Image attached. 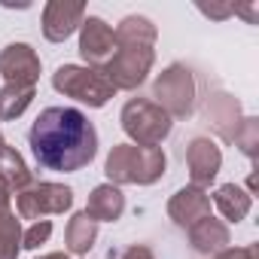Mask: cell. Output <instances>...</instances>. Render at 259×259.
Instances as JSON below:
<instances>
[{
  "label": "cell",
  "instance_id": "5b68a950",
  "mask_svg": "<svg viewBox=\"0 0 259 259\" xmlns=\"http://www.w3.org/2000/svg\"><path fill=\"white\" fill-rule=\"evenodd\" d=\"M52 85H55V92H61L67 98H76L79 104H89L95 110L104 107L116 95V89L110 85V79L101 70L79 67V64H61L52 73Z\"/></svg>",
  "mask_w": 259,
  "mask_h": 259
},
{
  "label": "cell",
  "instance_id": "4fadbf2b",
  "mask_svg": "<svg viewBox=\"0 0 259 259\" xmlns=\"http://www.w3.org/2000/svg\"><path fill=\"white\" fill-rule=\"evenodd\" d=\"M85 213H89L95 223H116V220L125 213V195L119 192V186L101 183V186L92 189L89 204H85Z\"/></svg>",
  "mask_w": 259,
  "mask_h": 259
},
{
  "label": "cell",
  "instance_id": "44dd1931",
  "mask_svg": "<svg viewBox=\"0 0 259 259\" xmlns=\"http://www.w3.org/2000/svg\"><path fill=\"white\" fill-rule=\"evenodd\" d=\"M232 141H235V147H238L247 159H253V156H256V147H259V119L244 116Z\"/></svg>",
  "mask_w": 259,
  "mask_h": 259
},
{
  "label": "cell",
  "instance_id": "5bb4252c",
  "mask_svg": "<svg viewBox=\"0 0 259 259\" xmlns=\"http://www.w3.org/2000/svg\"><path fill=\"white\" fill-rule=\"evenodd\" d=\"M189 241H192V247L198 250V253H204V256H217V253H223L226 247H229V226L223 223V220H213V217H204V220H198L195 226H189Z\"/></svg>",
  "mask_w": 259,
  "mask_h": 259
},
{
  "label": "cell",
  "instance_id": "7a4b0ae2",
  "mask_svg": "<svg viewBox=\"0 0 259 259\" xmlns=\"http://www.w3.org/2000/svg\"><path fill=\"white\" fill-rule=\"evenodd\" d=\"M113 34H116V46L119 49H116V55L110 58V64L101 73L110 79V85L116 92L119 89L132 92L153 70V61H156V49L153 46H156L159 31L144 16H128V19H122V25Z\"/></svg>",
  "mask_w": 259,
  "mask_h": 259
},
{
  "label": "cell",
  "instance_id": "cb8c5ba5",
  "mask_svg": "<svg viewBox=\"0 0 259 259\" xmlns=\"http://www.w3.org/2000/svg\"><path fill=\"white\" fill-rule=\"evenodd\" d=\"M119 259H156L153 256V250L150 247H144V244H135V247H128Z\"/></svg>",
  "mask_w": 259,
  "mask_h": 259
},
{
  "label": "cell",
  "instance_id": "e0dca14e",
  "mask_svg": "<svg viewBox=\"0 0 259 259\" xmlns=\"http://www.w3.org/2000/svg\"><path fill=\"white\" fill-rule=\"evenodd\" d=\"M213 204H217V210H220L229 223H241V220L250 213L253 198H250V192H244L238 183H223V186L213 192Z\"/></svg>",
  "mask_w": 259,
  "mask_h": 259
},
{
  "label": "cell",
  "instance_id": "52a82bcc",
  "mask_svg": "<svg viewBox=\"0 0 259 259\" xmlns=\"http://www.w3.org/2000/svg\"><path fill=\"white\" fill-rule=\"evenodd\" d=\"M16 207L22 220H43L49 213H64L73 207V189L64 183H31L16 195Z\"/></svg>",
  "mask_w": 259,
  "mask_h": 259
},
{
  "label": "cell",
  "instance_id": "3957f363",
  "mask_svg": "<svg viewBox=\"0 0 259 259\" xmlns=\"http://www.w3.org/2000/svg\"><path fill=\"white\" fill-rule=\"evenodd\" d=\"M165 153L162 147H138V144H116L107 156V177L113 186H150L165 174Z\"/></svg>",
  "mask_w": 259,
  "mask_h": 259
},
{
  "label": "cell",
  "instance_id": "d6986e66",
  "mask_svg": "<svg viewBox=\"0 0 259 259\" xmlns=\"http://www.w3.org/2000/svg\"><path fill=\"white\" fill-rule=\"evenodd\" d=\"M95 238H98V223H95L85 210L73 213L70 223H67V229H64V244H67V250L76 253V256H82V253L92 250Z\"/></svg>",
  "mask_w": 259,
  "mask_h": 259
},
{
  "label": "cell",
  "instance_id": "277c9868",
  "mask_svg": "<svg viewBox=\"0 0 259 259\" xmlns=\"http://www.w3.org/2000/svg\"><path fill=\"white\" fill-rule=\"evenodd\" d=\"M122 128L138 147H159L171 135V116L150 98H132L122 107Z\"/></svg>",
  "mask_w": 259,
  "mask_h": 259
},
{
  "label": "cell",
  "instance_id": "ac0fdd59",
  "mask_svg": "<svg viewBox=\"0 0 259 259\" xmlns=\"http://www.w3.org/2000/svg\"><path fill=\"white\" fill-rule=\"evenodd\" d=\"M22 250V226L10 210V195L0 189V259H19Z\"/></svg>",
  "mask_w": 259,
  "mask_h": 259
},
{
  "label": "cell",
  "instance_id": "484cf974",
  "mask_svg": "<svg viewBox=\"0 0 259 259\" xmlns=\"http://www.w3.org/2000/svg\"><path fill=\"white\" fill-rule=\"evenodd\" d=\"M7 150V141H4V135H0V153H4Z\"/></svg>",
  "mask_w": 259,
  "mask_h": 259
},
{
  "label": "cell",
  "instance_id": "8992f818",
  "mask_svg": "<svg viewBox=\"0 0 259 259\" xmlns=\"http://www.w3.org/2000/svg\"><path fill=\"white\" fill-rule=\"evenodd\" d=\"M153 98L171 119H189L195 113V79L189 67L183 64L165 67L153 82Z\"/></svg>",
  "mask_w": 259,
  "mask_h": 259
},
{
  "label": "cell",
  "instance_id": "ffe728a7",
  "mask_svg": "<svg viewBox=\"0 0 259 259\" xmlns=\"http://www.w3.org/2000/svg\"><path fill=\"white\" fill-rule=\"evenodd\" d=\"M34 101V89H16V85H4L0 89V122H13L19 119Z\"/></svg>",
  "mask_w": 259,
  "mask_h": 259
},
{
  "label": "cell",
  "instance_id": "9a60e30c",
  "mask_svg": "<svg viewBox=\"0 0 259 259\" xmlns=\"http://www.w3.org/2000/svg\"><path fill=\"white\" fill-rule=\"evenodd\" d=\"M207 119L220 132L223 141H232L235 132H238V125H241V107H238L235 98H229V95L220 92V95H213L207 101Z\"/></svg>",
  "mask_w": 259,
  "mask_h": 259
},
{
  "label": "cell",
  "instance_id": "7402d4cb",
  "mask_svg": "<svg viewBox=\"0 0 259 259\" xmlns=\"http://www.w3.org/2000/svg\"><path fill=\"white\" fill-rule=\"evenodd\" d=\"M49 235H52V223H49V220H37L28 232H22V247L37 250L40 244H46V241H49Z\"/></svg>",
  "mask_w": 259,
  "mask_h": 259
},
{
  "label": "cell",
  "instance_id": "603a6c76",
  "mask_svg": "<svg viewBox=\"0 0 259 259\" xmlns=\"http://www.w3.org/2000/svg\"><path fill=\"white\" fill-rule=\"evenodd\" d=\"M213 259H256V247H226L223 253H217Z\"/></svg>",
  "mask_w": 259,
  "mask_h": 259
},
{
  "label": "cell",
  "instance_id": "d4e9b609",
  "mask_svg": "<svg viewBox=\"0 0 259 259\" xmlns=\"http://www.w3.org/2000/svg\"><path fill=\"white\" fill-rule=\"evenodd\" d=\"M40 259H67V253H46V256H40Z\"/></svg>",
  "mask_w": 259,
  "mask_h": 259
},
{
  "label": "cell",
  "instance_id": "6da1fadb",
  "mask_svg": "<svg viewBox=\"0 0 259 259\" xmlns=\"http://www.w3.org/2000/svg\"><path fill=\"white\" fill-rule=\"evenodd\" d=\"M34 159L46 171H79L98 153V132L76 107H46L28 132Z\"/></svg>",
  "mask_w": 259,
  "mask_h": 259
},
{
  "label": "cell",
  "instance_id": "2e32d148",
  "mask_svg": "<svg viewBox=\"0 0 259 259\" xmlns=\"http://www.w3.org/2000/svg\"><path fill=\"white\" fill-rule=\"evenodd\" d=\"M31 183H34V177H31L25 159L13 147H7L4 153H0V189H4L7 195H19Z\"/></svg>",
  "mask_w": 259,
  "mask_h": 259
},
{
  "label": "cell",
  "instance_id": "9c48e42d",
  "mask_svg": "<svg viewBox=\"0 0 259 259\" xmlns=\"http://www.w3.org/2000/svg\"><path fill=\"white\" fill-rule=\"evenodd\" d=\"M0 76H4V85L34 89L40 79V55L28 43H10L0 52Z\"/></svg>",
  "mask_w": 259,
  "mask_h": 259
},
{
  "label": "cell",
  "instance_id": "7c38bea8",
  "mask_svg": "<svg viewBox=\"0 0 259 259\" xmlns=\"http://www.w3.org/2000/svg\"><path fill=\"white\" fill-rule=\"evenodd\" d=\"M168 217L180 226V229H189L195 226L198 220L210 217V195L198 186H183L180 192L171 195L168 201Z\"/></svg>",
  "mask_w": 259,
  "mask_h": 259
},
{
  "label": "cell",
  "instance_id": "ba28073f",
  "mask_svg": "<svg viewBox=\"0 0 259 259\" xmlns=\"http://www.w3.org/2000/svg\"><path fill=\"white\" fill-rule=\"evenodd\" d=\"M116 34L113 28L98 19V16H89L79 28V55L82 61L92 67V70H104L110 64V58L116 55Z\"/></svg>",
  "mask_w": 259,
  "mask_h": 259
},
{
  "label": "cell",
  "instance_id": "8fae6325",
  "mask_svg": "<svg viewBox=\"0 0 259 259\" xmlns=\"http://www.w3.org/2000/svg\"><path fill=\"white\" fill-rule=\"evenodd\" d=\"M186 165H189V177H192L189 186L204 189L217 180V174L223 168V153L210 138H192L186 147Z\"/></svg>",
  "mask_w": 259,
  "mask_h": 259
},
{
  "label": "cell",
  "instance_id": "30bf717a",
  "mask_svg": "<svg viewBox=\"0 0 259 259\" xmlns=\"http://www.w3.org/2000/svg\"><path fill=\"white\" fill-rule=\"evenodd\" d=\"M85 22V4L79 0H49L43 10V37L49 43H64Z\"/></svg>",
  "mask_w": 259,
  "mask_h": 259
}]
</instances>
